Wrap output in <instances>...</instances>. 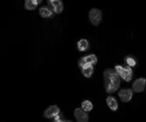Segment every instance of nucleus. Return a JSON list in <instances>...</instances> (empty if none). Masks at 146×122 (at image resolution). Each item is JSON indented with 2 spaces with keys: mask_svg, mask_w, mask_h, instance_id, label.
<instances>
[{
  "mask_svg": "<svg viewBox=\"0 0 146 122\" xmlns=\"http://www.w3.org/2000/svg\"><path fill=\"white\" fill-rule=\"evenodd\" d=\"M126 62L128 63V65H129L130 67L135 66V65H136V64H137V62H136L135 59L131 58V57H127V58H126Z\"/></svg>",
  "mask_w": 146,
  "mask_h": 122,
  "instance_id": "nucleus-16",
  "label": "nucleus"
},
{
  "mask_svg": "<svg viewBox=\"0 0 146 122\" xmlns=\"http://www.w3.org/2000/svg\"><path fill=\"white\" fill-rule=\"evenodd\" d=\"M40 0H25V8L28 11L35 10L38 5L40 3Z\"/></svg>",
  "mask_w": 146,
  "mask_h": 122,
  "instance_id": "nucleus-10",
  "label": "nucleus"
},
{
  "mask_svg": "<svg viewBox=\"0 0 146 122\" xmlns=\"http://www.w3.org/2000/svg\"><path fill=\"white\" fill-rule=\"evenodd\" d=\"M74 115L78 122H88V115L82 108H76L74 112Z\"/></svg>",
  "mask_w": 146,
  "mask_h": 122,
  "instance_id": "nucleus-8",
  "label": "nucleus"
},
{
  "mask_svg": "<svg viewBox=\"0 0 146 122\" xmlns=\"http://www.w3.org/2000/svg\"><path fill=\"white\" fill-rule=\"evenodd\" d=\"M97 63V57L95 55V54H89V55H87L85 57H82L81 59L78 62V65L80 67V69L82 67L88 65H94Z\"/></svg>",
  "mask_w": 146,
  "mask_h": 122,
  "instance_id": "nucleus-4",
  "label": "nucleus"
},
{
  "mask_svg": "<svg viewBox=\"0 0 146 122\" xmlns=\"http://www.w3.org/2000/svg\"><path fill=\"white\" fill-rule=\"evenodd\" d=\"M88 18H89V20H90V22H91V24L93 25L97 26L102 22V13L101 10H99L97 8H93V9H91L89 11Z\"/></svg>",
  "mask_w": 146,
  "mask_h": 122,
  "instance_id": "nucleus-3",
  "label": "nucleus"
},
{
  "mask_svg": "<svg viewBox=\"0 0 146 122\" xmlns=\"http://www.w3.org/2000/svg\"><path fill=\"white\" fill-rule=\"evenodd\" d=\"M107 101V105L110 108V110L112 111H116L117 108H118V104H117V101L115 100V99L112 96H109L106 100Z\"/></svg>",
  "mask_w": 146,
  "mask_h": 122,
  "instance_id": "nucleus-13",
  "label": "nucleus"
},
{
  "mask_svg": "<svg viewBox=\"0 0 146 122\" xmlns=\"http://www.w3.org/2000/svg\"><path fill=\"white\" fill-rule=\"evenodd\" d=\"M104 87L108 93L111 94L120 87V76L115 69L108 68L103 73Z\"/></svg>",
  "mask_w": 146,
  "mask_h": 122,
  "instance_id": "nucleus-1",
  "label": "nucleus"
},
{
  "mask_svg": "<svg viewBox=\"0 0 146 122\" xmlns=\"http://www.w3.org/2000/svg\"><path fill=\"white\" fill-rule=\"evenodd\" d=\"M59 114H60V108L56 105L47 107L44 112V117L46 119H54Z\"/></svg>",
  "mask_w": 146,
  "mask_h": 122,
  "instance_id": "nucleus-5",
  "label": "nucleus"
},
{
  "mask_svg": "<svg viewBox=\"0 0 146 122\" xmlns=\"http://www.w3.org/2000/svg\"><path fill=\"white\" fill-rule=\"evenodd\" d=\"M64 120L65 119H63V117L61 115H60V114L54 119V122H63Z\"/></svg>",
  "mask_w": 146,
  "mask_h": 122,
  "instance_id": "nucleus-17",
  "label": "nucleus"
},
{
  "mask_svg": "<svg viewBox=\"0 0 146 122\" xmlns=\"http://www.w3.org/2000/svg\"><path fill=\"white\" fill-rule=\"evenodd\" d=\"M145 86H146L145 78H140L134 81L133 85H132V91L135 92H142L145 89Z\"/></svg>",
  "mask_w": 146,
  "mask_h": 122,
  "instance_id": "nucleus-6",
  "label": "nucleus"
},
{
  "mask_svg": "<svg viewBox=\"0 0 146 122\" xmlns=\"http://www.w3.org/2000/svg\"><path fill=\"white\" fill-rule=\"evenodd\" d=\"M115 70L117 72L123 80H125L126 82H129L132 79L133 77V71H132L130 66H122V65H115Z\"/></svg>",
  "mask_w": 146,
  "mask_h": 122,
  "instance_id": "nucleus-2",
  "label": "nucleus"
},
{
  "mask_svg": "<svg viewBox=\"0 0 146 122\" xmlns=\"http://www.w3.org/2000/svg\"><path fill=\"white\" fill-rule=\"evenodd\" d=\"M81 71H82V74H83L84 77L90 78L92 76L93 73H94V66H93L92 65H85V66L82 67Z\"/></svg>",
  "mask_w": 146,
  "mask_h": 122,
  "instance_id": "nucleus-11",
  "label": "nucleus"
},
{
  "mask_svg": "<svg viewBox=\"0 0 146 122\" xmlns=\"http://www.w3.org/2000/svg\"><path fill=\"white\" fill-rule=\"evenodd\" d=\"M63 122H73L72 120H69V119H65Z\"/></svg>",
  "mask_w": 146,
  "mask_h": 122,
  "instance_id": "nucleus-18",
  "label": "nucleus"
},
{
  "mask_svg": "<svg viewBox=\"0 0 146 122\" xmlns=\"http://www.w3.org/2000/svg\"><path fill=\"white\" fill-rule=\"evenodd\" d=\"M48 4L54 12L57 13V14H60L62 12L64 5L61 0H48Z\"/></svg>",
  "mask_w": 146,
  "mask_h": 122,
  "instance_id": "nucleus-7",
  "label": "nucleus"
},
{
  "mask_svg": "<svg viewBox=\"0 0 146 122\" xmlns=\"http://www.w3.org/2000/svg\"><path fill=\"white\" fill-rule=\"evenodd\" d=\"M82 109L85 112H89L93 109V104L89 100H84L82 103Z\"/></svg>",
  "mask_w": 146,
  "mask_h": 122,
  "instance_id": "nucleus-15",
  "label": "nucleus"
},
{
  "mask_svg": "<svg viewBox=\"0 0 146 122\" xmlns=\"http://www.w3.org/2000/svg\"><path fill=\"white\" fill-rule=\"evenodd\" d=\"M118 96L123 103H127L132 99L133 91L130 89H121V91L118 92Z\"/></svg>",
  "mask_w": 146,
  "mask_h": 122,
  "instance_id": "nucleus-9",
  "label": "nucleus"
},
{
  "mask_svg": "<svg viewBox=\"0 0 146 122\" xmlns=\"http://www.w3.org/2000/svg\"><path fill=\"white\" fill-rule=\"evenodd\" d=\"M77 47H78L79 51H87L88 48V41L87 39H84V38L79 40V42L77 43Z\"/></svg>",
  "mask_w": 146,
  "mask_h": 122,
  "instance_id": "nucleus-14",
  "label": "nucleus"
},
{
  "mask_svg": "<svg viewBox=\"0 0 146 122\" xmlns=\"http://www.w3.org/2000/svg\"><path fill=\"white\" fill-rule=\"evenodd\" d=\"M38 12H39V15L44 18H50L52 16V14H54L51 8H48V7H41L40 9H39Z\"/></svg>",
  "mask_w": 146,
  "mask_h": 122,
  "instance_id": "nucleus-12",
  "label": "nucleus"
}]
</instances>
